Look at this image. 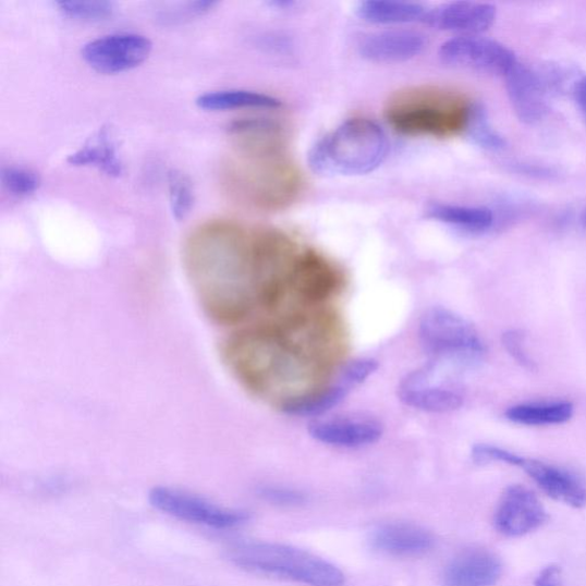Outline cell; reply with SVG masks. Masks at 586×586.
I'll return each instance as SVG.
<instances>
[{"instance_id":"1","label":"cell","mask_w":586,"mask_h":586,"mask_svg":"<svg viewBox=\"0 0 586 586\" xmlns=\"http://www.w3.org/2000/svg\"><path fill=\"white\" fill-rule=\"evenodd\" d=\"M221 357L252 394L284 404L318 392L332 356L297 319L240 330L221 345Z\"/></svg>"},{"instance_id":"2","label":"cell","mask_w":586,"mask_h":586,"mask_svg":"<svg viewBox=\"0 0 586 586\" xmlns=\"http://www.w3.org/2000/svg\"><path fill=\"white\" fill-rule=\"evenodd\" d=\"M185 269L199 306L215 323L239 325L258 305L256 233L231 223L200 229L187 242Z\"/></svg>"},{"instance_id":"3","label":"cell","mask_w":586,"mask_h":586,"mask_svg":"<svg viewBox=\"0 0 586 586\" xmlns=\"http://www.w3.org/2000/svg\"><path fill=\"white\" fill-rule=\"evenodd\" d=\"M473 103L454 89L416 85L392 95L384 115L400 134L444 139L465 134Z\"/></svg>"},{"instance_id":"4","label":"cell","mask_w":586,"mask_h":586,"mask_svg":"<svg viewBox=\"0 0 586 586\" xmlns=\"http://www.w3.org/2000/svg\"><path fill=\"white\" fill-rule=\"evenodd\" d=\"M389 150L388 134L377 122L354 118L312 147L308 166L326 178L365 175L386 162Z\"/></svg>"},{"instance_id":"5","label":"cell","mask_w":586,"mask_h":586,"mask_svg":"<svg viewBox=\"0 0 586 586\" xmlns=\"http://www.w3.org/2000/svg\"><path fill=\"white\" fill-rule=\"evenodd\" d=\"M234 164L236 194L263 211H281L295 205L304 191V176L286 146L257 151L239 150Z\"/></svg>"},{"instance_id":"6","label":"cell","mask_w":586,"mask_h":586,"mask_svg":"<svg viewBox=\"0 0 586 586\" xmlns=\"http://www.w3.org/2000/svg\"><path fill=\"white\" fill-rule=\"evenodd\" d=\"M234 566L249 573L309 586H342L343 572L327 560L284 545L241 542L227 550Z\"/></svg>"},{"instance_id":"7","label":"cell","mask_w":586,"mask_h":586,"mask_svg":"<svg viewBox=\"0 0 586 586\" xmlns=\"http://www.w3.org/2000/svg\"><path fill=\"white\" fill-rule=\"evenodd\" d=\"M419 337L432 359L449 366L476 364L486 353L475 326L443 307H434L424 313L419 322Z\"/></svg>"},{"instance_id":"8","label":"cell","mask_w":586,"mask_h":586,"mask_svg":"<svg viewBox=\"0 0 586 586\" xmlns=\"http://www.w3.org/2000/svg\"><path fill=\"white\" fill-rule=\"evenodd\" d=\"M567 74L565 68L557 64L536 70L516 61L504 76L516 117L529 125L544 121L550 110L551 98L567 85Z\"/></svg>"},{"instance_id":"9","label":"cell","mask_w":586,"mask_h":586,"mask_svg":"<svg viewBox=\"0 0 586 586\" xmlns=\"http://www.w3.org/2000/svg\"><path fill=\"white\" fill-rule=\"evenodd\" d=\"M151 506L179 521L209 528L233 529L249 523L252 513L217 505L194 493L169 487H155L149 491Z\"/></svg>"},{"instance_id":"10","label":"cell","mask_w":586,"mask_h":586,"mask_svg":"<svg viewBox=\"0 0 586 586\" xmlns=\"http://www.w3.org/2000/svg\"><path fill=\"white\" fill-rule=\"evenodd\" d=\"M398 394L405 405L425 413H452L464 404L462 390L442 378L440 366L434 359L407 375L401 381Z\"/></svg>"},{"instance_id":"11","label":"cell","mask_w":586,"mask_h":586,"mask_svg":"<svg viewBox=\"0 0 586 586\" xmlns=\"http://www.w3.org/2000/svg\"><path fill=\"white\" fill-rule=\"evenodd\" d=\"M441 61L459 70L505 76L517 61L505 45L483 36H459L441 45Z\"/></svg>"},{"instance_id":"12","label":"cell","mask_w":586,"mask_h":586,"mask_svg":"<svg viewBox=\"0 0 586 586\" xmlns=\"http://www.w3.org/2000/svg\"><path fill=\"white\" fill-rule=\"evenodd\" d=\"M151 50L152 42L146 36L114 34L85 44L82 57L96 72L111 75L141 65L148 59Z\"/></svg>"},{"instance_id":"13","label":"cell","mask_w":586,"mask_h":586,"mask_svg":"<svg viewBox=\"0 0 586 586\" xmlns=\"http://www.w3.org/2000/svg\"><path fill=\"white\" fill-rule=\"evenodd\" d=\"M342 270L314 249L300 251L290 269L289 289L306 304L326 302L342 288Z\"/></svg>"},{"instance_id":"14","label":"cell","mask_w":586,"mask_h":586,"mask_svg":"<svg viewBox=\"0 0 586 586\" xmlns=\"http://www.w3.org/2000/svg\"><path fill=\"white\" fill-rule=\"evenodd\" d=\"M548 513L530 489L513 485L505 489L495 513V527L509 537L527 535L542 527Z\"/></svg>"},{"instance_id":"15","label":"cell","mask_w":586,"mask_h":586,"mask_svg":"<svg viewBox=\"0 0 586 586\" xmlns=\"http://www.w3.org/2000/svg\"><path fill=\"white\" fill-rule=\"evenodd\" d=\"M310 437L340 448H363L376 443L384 435V426L368 416H342L309 424Z\"/></svg>"},{"instance_id":"16","label":"cell","mask_w":586,"mask_h":586,"mask_svg":"<svg viewBox=\"0 0 586 586\" xmlns=\"http://www.w3.org/2000/svg\"><path fill=\"white\" fill-rule=\"evenodd\" d=\"M496 19V8L480 2H453L428 10L423 22L435 29L478 36L488 30Z\"/></svg>"},{"instance_id":"17","label":"cell","mask_w":586,"mask_h":586,"mask_svg":"<svg viewBox=\"0 0 586 586\" xmlns=\"http://www.w3.org/2000/svg\"><path fill=\"white\" fill-rule=\"evenodd\" d=\"M500 558L485 549L459 553L443 573L444 586H495L502 576Z\"/></svg>"},{"instance_id":"18","label":"cell","mask_w":586,"mask_h":586,"mask_svg":"<svg viewBox=\"0 0 586 586\" xmlns=\"http://www.w3.org/2000/svg\"><path fill=\"white\" fill-rule=\"evenodd\" d=\"M370 545L382 554L411 558L430 552L436 546V538L420 526L391 523L381 525L373 532Z\"/></svg>"},{"instance_id":"19","label":"cell","mask_w":586,"mask_h":586,"mask_svg":"<svg viewBox=\"0 0 586 586\" xmlns=\"http://www.w3.org/2000/svg\"><path fill=\"white\" fill-rule=\"evenodd\" d=\"M426 47L425 36L399 29L373 34L359 44V54L376 63H400L419 56Z\"/></svg>"},{"instance_id":"20","label":"cell","mask_w":586,"mask_h":586,"mask_svg":"<svg viewBox=\"0 0 586 586\" xmlns=\"http://www.w3.org/2000/svg\"><path fill=\"white\" fill-rule=\"evenodd\" d=\"M520 467L551 499L575 509L586 505V489L570 471L525 457Z\"/></svg>"},{"instance_id":"21","label":"cell","mask_w":586,"mask_h":586,"mask_svg":"<svg viewBox=\"0 0 586 586\" xmlns=\"http://www.w3.org/2000/svg\"><path fill=\"white\" fill-rule=\"evenodd\" d=\"M66 162L75 167H95L114 178L121 176L124 172L115 142L106 126L80 150L68 156Z\"/></svg>"},{"instance_id":"22","label":"cell","mask_w":586,"mask_h":586,"mask_svg":"<svg viewBox=\"0 0 586 586\" xmlns=\"http://www.w3.org/2000/svg\"><path fill=\"white\" fill-rule=\"evenodd\" d=\"M427 9L402 0H366L356 7V15L373 25H405L424 21Z\"/></svg>"},{"instance_id":"23","label":"cell","mask_w":586,"mask_h":586,"mask_svg":"<svg viewBox=\"0 0 586 586\" xmlns=\"http://www.w3.org/2000/svg\"><path fill=\"white\" fill-rule=\"evenodd\" d=\"M426 217L473 234L485 233L495 223V215L488 208L447 205V203H432L426 209Z\"/></svg>"},{"instance_id":"24","label":"cell","mask_w":586,"mask_h":586,"mask_svg":"<svg viewBox=\"0 0 586 586\" xmlns=\"http://www.w3.org/2000/svg\"><path fill=\"white\" fill-rule=\"evenodd\" d=\"M574 415V405L569 401H546L515 404L505 412V417L526 426H550L567 423Z\"/></svg>"},{"instance_id":"25","label":"cell","mask_w":586,"mask_h":586,"mask_svg":"<svg viewBox=\"0 0 586 586\" xmlns=\"http://www.w3.org/2000/svg\"><path fill=\"white\" fill-rule=\"evenodd\" d=\"M196 105L200 109L221 111L242 108L277 109L282 102L272 96L246 89H222L199 96Z\"/></svg>"},{"instance_id":"26","label":"cell","mask_w":586,"mask_h":586,"mask_svg":"<svg viewBox=\"0 0 586 586\" xmlns=\"http://www.w3.org/2000/svg\"><path fill=\"white\" fill-rule=\"evenodd\" d=\"M352 389L337 379L334 384L283 405L286 415L300 417L321 416L343 402Z\"/></svg>"},{"instance_id":"27","label":"cell","mask_w":586,"mask_h":586,"mask_svg":"<svg viewBox=\"0 0 586 586\" xmlns=\"http://www.w3.org/2000/svg\"><path fill=\"white\" fill-rule=\"evenodd\" d=\"M465 135L473 144L489 151H500L506 147L505 139L493 129L486 108L479 102L473 103Z\"/></svg>"},{"instance_id":"28","label":"cell","mask_w":586,"mask_h":586,"mask_svg":"<svg viewBox=\"0 0 586 586\" xmlns=\"http://www.w3.org/2000/svg\"><path fill=\"white\" fill-rule=\"evenodd\" d=\"M168 182L172 215L178 221L185 220L195 202L192 180L182 171L173 169L168 173Z\"/></svg>"},{"instance_id":"29","label":"cell","mask_w":586,"mask_h":586,"mask_svg":"<svg viewBox=\"0 0 586 586\" xmlns=\"http://www.w3.org/2000/svg\"><path fill=\"white\" fill-rule=\"evenodd\" d=\"M57 7L65 16L85 22L103 21L115 13V4L105 0H61Z\"/></svg>"},{"instance_id":"30","label":"cell","mask_w":586,"mask_h":586,"mask_svg":"<svg viewBox=\"0 0 586 586\" xmlns=\"http://www.w3.org/2000/svg\"><path fill=\"white\" fill-rule=\"evenodd\" d=\"M0 179H2L4 188L19 197H27L35 194L41 184L38 173L26 168H3Z\"/></svg>"},{"instance_id":"31","label":"cell","mask_w":586,"mask_h":586,"mask_svg":"<svg viewBox=\"0 0 586 586\" xmlns=\"http://www.w3.org/2000/svg\"><path fill=\"white\" fill-rule=\"evenodd\" d=\"M378 369V363L371 357H359L351 361L341 370L338 379H341L351 389L363 384Z\"/></svg>"},{"instance_id":"32","label":"cell","mask_w":586,"mask_h":586,"mask_svg":"<svg viewBox=\"0 0 586 586\" xmlns=\"http://www.w3.org/2000/svg\"><path fill=\"white\" fill-rule=\"evenodd\" d=\"M258 493L266 502L285 508L303 505L307 500L304 492L285 487L266 486Z\"/></svg>"},{"instance_id":"33","label":"cell","mask_w":586,"mask_h":586,"mask_svg":"<svg viewBox=\"0 0 586 586\" xmlns=\"http://www.w3.org/2000/svg\"><path fill=\"white\" fill-rule=\"evenodd\" d=\"M472 460L477 464L501 462L511 466H520L523 456L509 452V450L490 445L477 444L472 449Z\"/></svg>"},{"instance_id":"34","label":"cell","mask_w":586,"mask_h":586,"mask_svg":"<svg viewBox=\"0 0 586 586\" xmlns=\"http://www.w3.org/2000/svg\"><path fill=\"white\" fill-rule=\"evenodd\" d=\"M525 333L521 330H509L503 333V345L509 354L527 370H536L535 361L528 355L525 349Z\"/></svg>"},{"instance_id":"35","label":"cell","mask_w":586,"mask_h":586,"mask_svg":"<svg viewBox=\"0 0 586 586\" xmlns=\"http://www.w3.org/2000/svg\"><path fill=\"white\" fill-rule=\"evenodd\" d=\"M535 586H561L560 570L557 566L545 569L535 579Z\"/></svg>"},{"instance_id":"36","label":"cell","mask_w":586,"mask_h":586,"mask_svg":"<svg viewBox=\"0 0 586 586\" xmlns=\"http://www.w3.org/2000/svg\"><path fill=\"white\" fill-rule=\"evenodd\" d=\"M574 95L581 115L586 123V76L577 81Z\"/></svg>"},{"instance_id":"37","label":"cell","mask_w":586,"mask_h":586,"mask_svg":"<svg viewBox=\"0 0 586 586\" xmlns=\"http://www.w3.org/2000/svg\"><path fill=\"white\" fill-rule=\"evenodd\" d=\"M269 5L276 7L278 9H290L295 5L291 0H276V2H270Z\"/></svg>"},{"instance_id":"38","label":"cell","mask_w":586,"mask_h":586,"mask_svg":"<svg viewBox=\"0 0 586 586\" xmlns=\"http://www.w3.org/2000/svg\"><path fill=\"white\" fill-rule=\"evenodd\" d=\"M579 223H581V227L586 230V209L583 210L579 215Z\"/></svg>"}]
</instances>
